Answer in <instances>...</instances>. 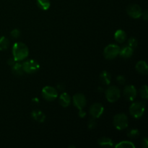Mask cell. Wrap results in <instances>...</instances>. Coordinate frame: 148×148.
<instances>
[{"label": "cell", "instance_id": "cell-1", "mask_svg": "<svg viewBox=\"0 0 148 148\" xmlns=\"http://www.w3.org/2000/svg\"><path fill=\"white\" fill-rule=\"evenodd\" d=\"M29 54V50L27 46L21 42H17L14 44L12 48L13 58L16 62L24 60Z\"/></svg>", "mask_w": 148, "mask_h": 148}, {"label": "cell", "instance_id": "cell-2", "mask_svg": "<svg viewBox=\"0 0 148 148\" xmlns=\"http://www.w3.org/2000/svg\"><path fill=\"white\" fill-rule=\"evenodd\" d=\"M145 110V105L144 103L140 101L133 103L130 107V114L136 119L140 118L144 114Z\"/></svg>", "mask_w": 148, "mask_h": 148}, {"label": "cell", "instance_id": "cell-3", "mask_svg": "<svg viewBox=\"0 0 148 148\" xmlns=\"http://www.w3.org/2000/svg\"><path fill=\"white\" fill-rule=\"evenodd\" d=\"M129 120L124 114H118L114 117V125L116 129L123 130L128 127Z\"/></svg>", "mask_w": 148, "mask_h": 148}, {"label": "cell", "instance_id": "cell-4", "mask_svg": "<svg viewBox=\"0 0 148 148\" xmlns=\"http://www.w3.org/2000/svg\"><path fill=\"white\" fill-rule=\"evenodd\" d=\"M120 48L116 44H110L104 49L103 55L106 59H114L119 53Z\"/></svg>", "mask_w": 148, "mask_h": 148}, {"label": "cell", "instance_id": "cell-5", "mask_svg": "<svg viewBox=\"0 0 148 148\" xmlns=\"http://www.w3.org/2000/svg\"><path fill=\"white\" fill-rule=\"evenodd\" d=\"M121 95L120 90L116 86H111L106 91V98L110 103H114L118 101Z\"/></svg>", "mask_w": 148, "mask_h": 148}, {"label": "cell", "instance_id": "cell-6", "mask_svg": "<svg viewBox=\"0 0 148 148\" xmlns=\"http://www.w3.org/2000/svg\"><path fill=\"white\" fill-rule=\"evenodd\" d=\"M24 72L28 74H33L37 72L40 68V65L34 59H29L22 64Z\"/></svg>", "mask_w": 148, "mask_h": 148}, {"label": "cell", "instance_id": "cell-7", "mask_svg": "<svg viewBox=\"0 0 148 148\" xmlns=\"http://www.w3.org/2000/svg\"><path fill=\"white\" fill-rule=\"evenodd\" d=\"M42 96L46 101H52L57 98L58 92L53 87L46 86L42 90Z\"/></svg>", "mask_w": 148, "mask_h": 148}, {"label": "cell", "instance_id": "cell-8", "mask_svg": "<svg viewBox=\"0 0 148 148\" xmlns=\"http://www.w3.org/2000/svg\"><path fill=\"white\" fill-rule=\"evenodd\" d=\"M127 14L134 19L139 18L142 16V9L138 4H130L127 9Z\"/></svg>", "mask_w": 148, "mask_h": 148}, {"label": "cell", "instance_id": "cell-9", "mask_svg": "<svg viewBox=\"0 0 148 148\" xmlns=\"http://www.w3.org/2000/svg\"><path fill=\"white\" fill-rule=\"evenodd\" d=\"M104 111V108L102 104L99 103H93L90 108V114L94 119H98L101 116Z\"/></svg>", "mask_w": 148, "mask_h": 148}, {"label": "cell", "instance_id": "cell-10", "mask_svg": "<svg viewBox=\"0 0 148 148\" xmlns=\"http://www.w3.org/2000/svg\"><path fill=\"white\" fill-rule=\"evenodd\" d=\"M73 103L79 111L83 109L86 105V98L82 93H77L73 96Z\"/></svg>", "mask_w": 148, "mask_h": 148}, {"label": "cell", "instance_id": "cell-11", "mask_svg": "<svg viewBox=\"0 0 148 148\" xmlns=\"http://www.w3.org/2000/svg\"><path fill=\"white\" fill-rule=\"evenodd\" d=\"M124 96L127 101H133L135 99L136 96H137V90L136 88H134L133 85H127L124 88Z\"/></svg>", "mask_w": 148, "mask_h": 148}, {"label": "cell", "instance_id": "cell-12", "mask_svg": "<svg viewBox=\"0 0 148 148\" xmlns=\"http://www.w3.org/2000/svg\"><path fill=\"white\" fill-rule=\"evenodd\" d=\"M133 53H134V50H133L132 48L127 46H124V47H123L122 49H120L119 53V54L122 58L127 59V58L131 57V56L133 55Z\"/></svg>", "mask_w": 148, "mask_h": 148}, {"label": "cell", "instance_id": "cell-13", "mask_svg": "<svg viewBox=\"0 0 148 148\" xmlns=\"http://www.w3.org/2000/svg\"><path fill=\"white\" fill-rule=\"evenodd\" d=\"M70 103L71 97L69 96V94H67L66 92H64V93L61 94V95L59 96V103L62 106L66 108V107L69 106Z\"/></svg>", "mask_w": 148, "mask_h": 148}, {"label": "cell", "instance_id": "cell-14", "mask_svg": "<svg viewBox=\"0 0 148 148\" xmlns=\"http://www.w3.org/2000/svg\"><path fill=\"white\" fill-rule=\"evenodd\" d=\"M136 69L140 74L146 75L148 72V66L146 62L145 61H140L136 64Z\"/></svg>", "mask_w": 148, "mask_h": 148}, {"label": "cell", "instance_id": "cell-15", "mask_svg": "<svg viewBox=\"0 0 148 148\" xmlns=\"http://www.w3.org/2000/svg\"><path fill=\"white\" fill-rule=\"evenodd\" d=\"M31 116L33 119L36 120V121H38V122H43L46 119L45 114L40 110H34L31 113Z\"/></svg>", "mask_w": 148, "mask_h": 148}, {"label": "cell", "instance_id": "cell-16", "mask_svg": "<svg viewBox=\"0 0 148 148\" xmlns=\"http://www.w3.org/2000/svg\"><path fill=\"white\" fill-rule=\"evenodd\" d=\"M100 79H101V82L104 84V85H110L111 80V74L108 72H107V71H103L100 75Z\"/></svg>", "mask_w": 148, "mask_h": 148}, {"label": "cell", "instance_id": "cell-17", "mask_svg": "<svg viewBox=\"0 0 148 148\" xmlns=\"http://www.w3.org/2000/svg\"><path fill=\"white\" fill-rule=\"evenodd\" d=\"M114 38L118 43H121L125 41L126 38H127V35L124 30H118L116 31L115 34H114Z\"/></svg>", "mask_w": 148, "mask_h": 148}, {"label": "cell", "instance_id": "cell-18", "mask_svg": "<svg viewBox=\"0 0 148 148\" xmlns=\"http://www.w3.org/2000/svg\"><path fill=\"white\" fill-rule=\"evenodd\" d=\"M12 71V73L16 76H21V75H23V72H24L23 69V65H22V64L19 63V62H16L13 65Z\"/></svg>", "mask_w": 148, "mask_h": 148}, {"label": "cell", "instance_id": "cell-19", "mask_svg": "<svg viewBox=\"0 0 148 148\" xmlns=\"http://www.w3.org/2000/svg\"><path fill=\"white\" fill-rule=\"evenodd\" d=\"M98 144L102 147H112L114 145L112 140L108 137H101L98 140Z\"/></svg>", "mask_w": 148, "mask_h": 148}, {"label": "cell", "instance_id": "cell-20", "mask_svg": "<svg viewBox=\"0 0 148 148\" xmlns=\"http://www.w3.org/2000/svg\"><path fill=\"white\" fill-rule=\"evenodd\" d=\"M38 7L43 10H47L50 7L51 3L49 0H36Z\"/></svg>", "mask_w": 148, "mask_h": 148}, {"label": "cell", "instance_id": "cell-21", "mask_svg": "<svg viewBox=\"0 0 148 148\" xmlns=\"http://www.w3.org/2000/svg\"><path fill=\"white\" fill-rule=\"evenodd\" d=\"M116 148H134L135 146L130 141H121L115 146Z\"/></svg>", "mask_w": 148, "mask_h": 148}, {"label": "cell", "instance_id": "cell-22", "mask_svg": "<svg viewBox=\"0 0 148 148\" xmlns=\"http://www.w3.org/2000/svg\"><path fill=\"white\" fill-rule=\"evenodd\" d=\"M10 45V41L8 39L4 36L0 37V51L6 50L9 47Z\"/></svg>", "mask_w": 148, "mask_h": 148}, {"label": "cell", "instance_id": "cell-23", "mask_svg": "<svg viewBox=\"0 0 148 148\" xmlns=\"http://www.w3.org/2000/svg\"><path fill=\"white\" fill-rule=\"evenodd\" d=\"M127 136L130 138H136L140 136V132L137 129H132L127 132Z\"/></svg>", "mask_w": 148, "mask_h": 148}, {"label": "cell", "instance_id": "cell-24", "mask_svg": "<svg viewBox=\"0 0 148 148\" xmlns=\"http://www.w3.org/2000/svg\"><path fill=\"white\" fill-rule=\"evenodd\" d=\"M140 95H141L142 98L143 99L146 100L148 98V90H147V86L146 85H143V87H141L140 90Z\"/></svg>", "mask_w": 148, "mask_h": 148}, {"label": "cell", "instance_id": "cell-25", "mask_svg": "<svg viewBox=\"0 0 148 148\" xmlns=\"http://www.w3.org/2000/svg\"><path fill=\"white\" fill-rule=\"evenodd\" d=\"M137 43H138V42H137V39L134 38H131L129 39L128 46L134 49V48H136L137 46Z\"/></svg>", "mask_w": 148, "mask_h": 148}, {"label": "cell", "instance_id": "cell-26", "mask_svg": "<svg viewBox=\"0 0 148 148\" xmlns=\"http://www.w3.org/2000/svg\"><path fill=\"white\" fill-rule=\"evenodd\" d=\"M11 36L14 38H17L18 37H20V31L18 30V29H14L11 31V33H10Z\"/></svg>", "mask_w": 148, "mask_h": 148}, {"label": "cell", "instance_id": "cell-27", "mask_svg": "<svg viewBox=\"0 0 148 148\" xmlns=\"http://www.w3.org/2000/svg\"><path fill=\"white\" fill-rule=\"evenodd\" d=\"M88 128L89 129H94L95 127V126H96V121H95V119L92 118L89 121H88Z\"/></svg>", "mask_w": 148, "mask_h": 148}, {"label": "cell", "instance_id": "cell-28", "mask_svg": "<svg viewBox=\"0 0 148 148\" xmlns=\"http://www.w3.org/2000/svg\"><path fill=\"white\" fill-rule=\"evenodd\" d=\"M116 80L118 82V83H119L120 85H124L126 83V79L124 76L122 75H119L116 77Z\"/></svg>", "mask_w": 148, "mask_h": 148}, {"label": "cell", "instance_id": "cell-29", "mask_svg": "<svg viewBox=\"0 0 148 148\" xmlns=\"http://www.w3.org/2000/svg\"><path fill=\"white\" fill-rule=\"evenodd\" d=\"M142 146L144 148H147L148 147V140L146 137L143 138L142 140Z\"/></svg>", "mask_w": 148, "mask_h": 148}, {"label": "cell", "instance_id": "cell-30", "mask_svg": "<svg viewBox=\"0 0 148 148\" xmlns=\"http://www.w3.org/2000/svg\"><path fill=\"white\" fill-rule=\"evenodd\" d=\"M7 63H8V64L10 65V66H13V65L16 63V61L14 60V58H12V59H8V61H7Z\"/></svg>", "mask_w": 148, "mask_h": 148}, {"label": "cell", "instance_id": "cell-31", "mask_svg": "<svg viewBox=\"0 0 148 148\" xmlns=\"http://www.w3.org/2000/svg\"><path fill=\"white\" fill-rule=\"evenodd\" d=\"M142 15H143V18H144L145 20H147V17H148V12L147 10L144 12L142 13Z\"/></svg>", "mask_w": 148, "mask_h": 148}, {"label": "cell", "instance_id": "cell-32", "mask_svg": "<svg viewBox=\"0 0 148 148\" xmlns=\"http://www.w3.org/2000/svg\"><path fill=\"white\" fill-rule=\"evenodd\" d=\"M79 116L80 117H84L85 116V112H84L82 110H80V111H79Z\"/></svg>", "mask_w": 148, "mask_h": 148}, {"label": "cell", "instance_id": "cell-33", "mask_svg": "<svg viewBox=\"0 0 148 148\" xmlns=\"http://www.w3.org/2000/svg\"><path fill=\"white\" fill-rule=\"evenodd\" d=\"M58 88H59L60 90H63L64 89V87L63 85H58Z\"/></svg>", "mask_w": 148, "mask_h": 148}, {"label": "cell", "instance_id": "cell-34", "mask_svg": "<svg viewBox=\"0 0 148 148\" xmlns=\"http://www.w3.org/2000/svg\"><path fill=\"white\" fill-rule=\"evenodd\" d=\"M32 101H33V103H39V100L38 98H33Z\"/></svg>", "mask_w": 148, "mask_h": 148}]
</instances>
